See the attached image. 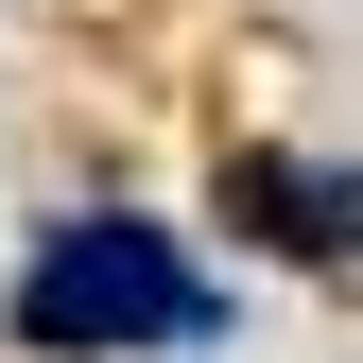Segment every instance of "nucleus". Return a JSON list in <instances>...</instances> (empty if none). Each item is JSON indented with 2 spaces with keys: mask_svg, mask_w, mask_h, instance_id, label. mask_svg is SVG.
<instances>
[{
  "mask_svg": "<svg viewBox=\"0 0 363 363\" xmlns=\"http://www.w3.org/2000/svg\"><path fill=\"white\" fill-rule=\"evenodd\" d=\"M18 346L35 363H191V346H225V294L191 277L173 225L69 208V225H35V259H18Z\"/></svg>",
  "mask_w": 363,
  "mask_h": 363,
  "instance_id": "obj_1",
  "label": "nucleus"
},
{
  "mask_svg": "<svg viewBox=\"0 0 363 363\" xmlns=\"http://www.w3.org/2000/svg\"><path fill=\"white\" fill-rule=\"evenodd\" d=\"M225 208H259V242L346 259L363 242V173H294V156H225Z\"/></svg>",
  "mask_w": 363,
  "mask_h": 363,
  "instance_id": "obj_2",
  "label": "nucleus"
}]
</instances>
